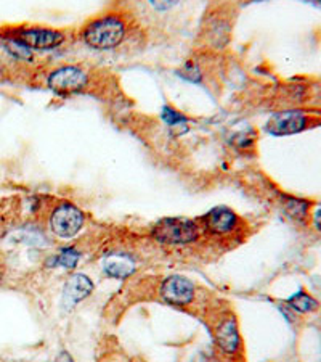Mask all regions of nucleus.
Masks as SVG:
<instances>
[{"mask_svg":"<svg viewBox=\"0 0 321 362\" xmlns=\"http://www.w3.org/2000/svg\"><path fill=\"white\" fill-rule=\"evenodd\" d=\"M125 36V24L114 15L90 21L82 31L84 42L93 49L107 50L119 45Z\"/></svg>","mask_w":321,"mask_h":362,"instance_id":"nucleus-1","label":"nucleus"},{"mask_svg":"<svg viewBox=\"0 0 321 362\" xmlns=\"http://www.w3.org/2000/svg\"><path fill=\"white\" fill-rule=\"evenodd\" d=\"M152 235L163 245H188L198 240L199 227L192 219L164 218L153 225Z\"/></svg>","mask_w":321,"mask_h":362,"instance_id":"nucleus-2","label":"nucleus"},{"mask_svg":"<svg viewBox=\"0 0 321 362\" xmlns=\"http://www.w3.org/2000/svg\"><path fill=\"white\" fill-rule=\"evenodd\" d=\"M85 216L76 205L62 203L53 209L50 216V227L59 239H73L84 227Z\"/></svg>","mask_w":321,"mask_h":362,"instance_id":"nucleus-3","label":"nucleus"},{"mask_svg":"<svg viewBox=\"0 0 321 362\" xmlns=\"http://www.w3.org/2000/svg\"><path fill=\"white\" fill-rule=\"evenodd\" d=\"M12 39H17L18 42L26 45L28 49H37V50H48L58 47L63 44L64 36L63 33L55 31V29L48 28H21L15 29L10 33Z\"/></svg>","mask_w":321,"mask_h":362,"instance_id":"nucleus-4","label":"nucleus"},{"mask_svg":"<svg viewBox=\"0 0 321 362\" xmlns=\"http://www.w3.org/2000/svg\"><path fill=\"white\" fill-rule=\"evenodd\" d=\"M87 84V74L77 67H63L55 69L47 79V85L58 95L77 94Z\"/></svg>","mask_w":321,"mask_h":362,"instance_id":"nucleus-5","label":"nucleus"},{"mask_svg":"<svg viewBox=\"0 0 321 362\" xmlns=\"http://www.w3.org/2000/svg\"><path fill=\"white\" fill-rule=\"evenodd\" d=\"M159 295L165 303L187 306L194 300V285L183 275H170L160 284Z\"/></svg>","mask_w":321,"mask_h":362,"instance_id":"nucleus-6","label":"nucleus"},{"mask_svg":"<svg viewBox=\"0 0 321 362\" xmlns=\"http://www.w3.org/2000/svg\"><path fill=\"white\" fill-rule=\"evenodd\" d=\"M204 229L212 235H228L238 227L239 218L235 211L227 206H217L212 208L203 218Z\"/></svg>","mask_w":321,"mask_h":362,"instance_id":"nucleus-7","label":"nucleus"},{"mask_svg":"<svg viewBox=\"0 0 321 362\" xmlns=\"http://www.w3.org/2000/svg\"><path fill=\"white\" fill-rule=\"evenodd\" d=\"M92 291L93 282L90 280V277L84 274H74L66 280V284H64L62 306L66 311H71L73 308H76L80 301L89 298Z\"/></svg>","mask_w":321,"mask_h":362,"instance_id":"nucleus-8","label":"nucleus"},{"mask_svg":"<svg viewBox=\"0 0 321 362\" xmlns=\"http://www.w3.org/2000/svg\"><path fill=\"white\" fill-rule=\"evenodd\" d=\"M215 341H217L219 348L227 354L238 353L241 346V336L238 330V322L235 316L225 318L215 329Z\"/></svg>","mask_w":321,"mask_h":362,"instance_id":"nucleus-9","label":"nucleus"},{"mask_svg":"<svg viewBox=\"0 0 321 362\" xmlns=\"http://www.w3.org/2000/svg\"><path fill=\"white\" fill-rule=\"evenodd\" d=\"M307 119L300 112H283L270 118L267 130L277 135H288L300 132L305 128Z\"/></svg>","mask_w":321,"mask_h":362,"instance_id":"nucleus-10","label":"nucleus"},{"mask_svg":"<svg viewBox=\"0 0 321 362\" xmlns=\"http://www.w3.org/2000/svg\"><path fill=\"white\" fill-rule=\"evenodd\" d=\"M103 273L113 279H125L135 273V261L127 255H111L103 261Z\"/></svg>","mask_w":321,"mask_h":362,"instance_id":"nucleus-11","label":"nucleus"},{"mask_svg":"<svg viewBox=\"0 0 321 362\" xmlns=\"http://www.w3.org/2000/svg\"><path fill=\"white\" fill-rule=\"evenodd\" d=\"M288 304L293 308L294 311H297V313H313V311L318 309V301L313 298V296H310L309 293H305L304 290L297 291V293L291 296L288 298Z\"/></svg>","mask_w":321,"mask_h":362,"instance_id":"nucleus-12","label":"nucleus"},{"mask_svg":"<svg viewBox=\"0 0 321 362\" xmlns=\"http://www.w3.org/2000/svg\"><path fill=\"white\" fill-rule=\"evenodd\" d=\"M283 208L291 218L299 221V223L305 221V218H307L309 214V203L299 198H284Z\"/></svg>","mask_w":321,"mask_h":362,"instance_id":"nucleus-13","label":"nucleus"},{"mask_svg":"<svg viewBox=\"0 0 321 362\" xmlns=\"http://www.w3.org/2000/svg\"><path fill=\"white\" fill-rule=\"evenodd\" d=\"M79 259H80V253L76 248H64L62 250V253L55 258L52 264L62 266V268H66V269H74L77 266Z\"/></svg>","mask_w":321,"mask_h":362,"instance_id":"nucleus-14","label":"nucleus"},{"mask_svg":"<svg viewBox=\"0 0 321 362\" xmlns=\"http://www.w3.org/2000/svg\"><path fill=\"white\" fill-rule=\"evenodd\" d=\"M5 44H7V49L10 53H13L15 57L18 58H24V60H31L33 55H31V49H28L26 45H23L21 42H18L17 39H12L8 37L5 40Z\"/></svg>","mask_w":321,"mask_h":362,"instance_id":"nucleus-15","label":"nucleus"},{"mask_svg":"<svg viewBox=\"0 0 321 362\" xmlns=\"http://www.w3.org/2000/svg\"><path fill=\"white\" fill-rule=\"evenodd\" d=\"M177 74H178V76H182L183 79H187V80H193V83H198V80L201 79L198 64L193 63V62H188L183 67V69L177 71Z\"/></svg>","mask_w":321,"mask_h":362,"instance_id":"nucleus-16","label":"nucleus"},{"mask_svg":"<svg viewBox=\"0 0 321 362\" xmlns=\"http://www.w3.org/2000/svg\"><path fill=\"white\" fill-rule=\"evenodd\" d=\"M163 119H164L167 124L187 123V118H185L183 114H180L178 112H175V110L169 108V107H164V108H163Z\"/></svg>","mask_w":321,"mask_h":362,"instance_id":"nucleus-17","label":"nucleus"},{"mask_svg":"<svg viewBox=\"0 0 321 362\" xmlns=\"http://www.w3.org/2000/svg\"><path fill=\"white\" fill-rule=\"evenodd\" d=\"M313 224H315V227H317V230H320V232H321V206L317 211H315Z\"/></svg>","mask_w":321,"mask_h":362,"instance_id":"nucleus-18","label":"nucleus"},{"mask_svg":"<svg viewBox=\"0 0 321 362\" xmlns=\"http://www.w3.org/2000/svg\"><path fill=\"white\" fill-rule=\"evenodd\" d=\"M55 362H74V359L71 358V354H69L68 351H63V353L58 356L57 361H55Z\"/></svg>","mask_w":321,"mask_h":362,"instance_id":"nucleus-19","label":"nucleus"},{"mask_svg":"<svg viewBox=\"0 0 321 362\" xmlns=\"http://www.w3.org/2000/svg\"><path fill=\"white\" fill-rule=\"evenodd\" d=\"M0 73H2V67H0Z\"/></svg>","mask_w":321,"mask_h":362,"instance_id":"nucleus-20","label":"nucleus"}]
</instances>
